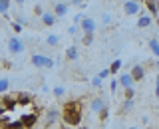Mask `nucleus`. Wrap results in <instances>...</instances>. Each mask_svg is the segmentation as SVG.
I'll return each mask as SVG.
<instances>
[{
  "instance_id": "obj_23",
  "label": "nucleus",
  "mask_w": 159,
  "mask_h": 129,
  "mask_svg": "<svg viewBox=\"0 0 159 129\" xmlns=\"http://www.w3.org/2000/svg\"><path fill=\"white\" fill-rule=\"evenodd\" d=\"M10 89V82L6 78H0V96H2V93H6Z\"/></svg>"
},
{
  "instance_id": "obj_2",
  "label": "nucleus",
  "mask_w": 159,
  "mask_h": 129,
  "mask_svg": "<svg viewBox=\"0 0 159 129\" xmlns=\"http://www.w3.org/2000/svg\"><path fill=\"white\" fill-rule=\"evenodd\" d=\"M30 62H32V66H36V68H46V69H52L54 64H56L50 56H44V54H32V56H30Z\"/></svg>"
},
{
  "instance_id": "obj_39",
  "label": "nucleus",
  "mask_w": 159,
  "mask_h": 129,
  "mask_svg": "<svg viewBox=\"0 0 159 129\" xmlns=\"http://www.w3.org/2000/svg\"><path fill=\"white\" fill-rule=\"evenodd\" d=\"M14 2H16V4H24V2H26V0H14Z\"/></svg>"
},
{
  "instance_id": "obj_11",
  "label": "nucleus",
  "mask_w": 159,
  "mask_h": 129,
  "mask_svg": "<svg viewBox=\"0 0 159 129\" xmlns=\"http://www.w3.org/2000/svg\"><path fill=\"white\" fill-rule=\"evenodd\" d=\"M153 22H155V18H153L151 14H143V10H141V16H139V20H137V26L139 28H149Z\"/></svg>"
},
{
  "instance_id": "obj_36",
  "label": "nucleus",
  "mask_w": 159,
  "mask_h": 129,
  "mask_svg": "<svg viewBox=\"0 0 159 129\" xmlns=\"http://www.w3.org/2000/svg\"><path fill=\"white\" fill-rule=\"evenodd\" d=\"M117 86H119V82H111V86H109V87H111V91H116Z\"/></svg>"
},
{
  "instance_id": "obj_3",
  "label": "nucleus",
  "mask_w": 159,
  "mask_h": 129,
  "mask_svg": "<svg viewBox=\"0 0 159 129\" xmlns=\"http://www.w3.org/2000/svg\"><path fill=\"white\" fill-rule=\"evenodd\" d=\"M44 119H46V127H56V123L62 119V109L48 107L46 111H44Z\"/></svg>"
},
{
  "instance_id": "obj_17",
  "label": "nucleus",
  "mask_w": 159,
  "mask_h": 129,
  "mask_svg": "<svg viewBox=\"0 0 159 129\" xmlns=\"http://www.w3.org/2000/svg\"><path fill=\"white\" fill-rule=\"evenodd\" d=\"M66 60L76 62V60H78V46H68L66 48Z\"/></svg>"
},
{
  "instance_id": "obj_31",
  "label": "nucleus",
  "mask_w": 159,
  "mask_h": 129,
  "mask_svg": "<svg viewBox=\"0 0 159 129\" xmlns=\"http://www.w3.org/2000/svg\"><path fill=\"white\" fill-rule=\"evenodd\" d=\"M102 82H103V79L99 78V76H96V78L92 79V86H93V87H99V86H102Z\"/></svg>"
},
{
  "instance_id": "obj_29",
  "label": "nucleus",
  "mask_w": 159,
  "mask_h": 129,
  "mask_svg": "<svg viewBox=\"0 0 159 129\" xmlns=\"http://www.w3.org/2000/svg\"><path fill=\"white\" fill-rule=\"evenodd\" d=\"M111 20H113V18H111V14H107V12L102 16V22L106 24V26H107V24H111Z\"/></svg>"
},
{
  "instance_id": "obj_15",
  "label": "nucleus",
  "mask_w": 159,
  "mask_h": 129,
  "mask_svg": "<svg viewBox=\"0 0 159 129\" xmlns=\"http://www.w3.org/2000/svg\"><path fill=\"white\" fill-rule=\"evenodd\" d=\"M54 14H56L58 18H64L68 14V4H64V2H58L56 6H54Z\"/></svg>"
},
{
  "instance_id": "obj_38",
  "label": "nucleus",
  "mask_w": 159,
  "mask_h": 129,
  "mask_svg": "<svg viewBox=\"0 0 159 129\" xmlns=\"http://www.w3.org/2000/svg\"><path fill=\"white\" fill-rule=\"evenodd\" d=\"M153 66H155V69H157V72H159V58L155 60V62H153Z\"/></svg>"
},
{
  "instance_id": "obj_27",
  "label": "nucleus",
  "mask_w": 159,
  "mask_h": 129,
  "mask_svg": "<svg viewBox=\"0 0 159 129\" xmlns=\"http://www.w3.org/2000/svg\"><path fill=\"white\" fill-rule=\"evenodd\" d=\"M52 93H54V96H56V97H62L64 93H66V89H64L62 86H56V87L52 89Z\"/></svg>"
},
{
  "instance_id": "obj_4",
  "label": "nucleus",
  "mask_w": 159,
  "mask_h": 129,
  "mask_svg": "<svg viewBox=\"0 0 159 129\" xmlns=\"http://www.w3.org/2000/svg\"><path fill=\"white\" fill-rule=\"evenodd\" d=\"M38 117H40V111H38V109L28 111V113H22V115H20V119H22V123H24V129L34 127V125L38 123Z\"/></svg>"
},
{
  "instance_id": "obj_28",
  "label": "nucleus",
  "mask_w": 159,
  "mask_h": 129,
  "mask_svg": "<svg viewBox=\"0 0 159 129\" xmlns=\"http://www.w3.org/2000/svg\"><path fill=\"white\" fill-rule=\"evenodd\" d=\"M98 76L102 78V79H106V78H109V76H111V72H109V68H106V69H102V72H99Z\"/></svg>"
},
{
  "instance_id": "obj_33",
  "label": "nucleus",
  "mask_w": 159,
  "mask_h": 129,
  "mask_svg": "<svg viewBox=\"0 0 159 129\" xmlns=\"http://www.w3.org/2000/svg\"><path fill=\"white\" fill-rule=\"evenodd\" d=\"M82 20H84V12H78V14H74V22H76V24H80Z\"/></svg>"
},
{
  "instance_id": "obj_19",
  "label": "nucleus",
  "mask_w": 159,
  "mask_h": 129,
  "mask_svg": "<svg viewBox=\"0 0 159 129\" xmlns=\"http://www.w3.org/2000/svg\"><path fill=\"white\" fill-rule=\"evenodd\" d=\"M149 50H151V54L155 58H159V40L157 38H151V40H149Z\"/></svg>"
},
{
  "instance_id": "obj_10",
  "label": "nucleus",
  "mask_w": 159,
  "mask_h": 129,
  "mask_svg": "<svg viewBox=\"0 0 159 129\" xmlns=\"http://www.w3.org/2000/svg\"><path fill=\"white\" fill-rule=\"evenodd\" d=\"M40 20H42V24H44V26L52 28V26H56V20H58V16H56L54 12H44L42 16H40Z\"/></svg>"
},
{
  "instance_id": "obj_8",
  "label": "nucleus",
  "mask_w": 159,
  "mask_h": 129,
  "mask_svg": "<svg viewBox=\"0 0 159 129\" xmlns=\"http://www.w3.org/2000/svg\"><path fill=\"white\" fill-rule=\"evenodd\" d=\"M80 28H82L84 34H93L96 32V20L89 16H84V20L80 22Z\"/></svg>"
},
{
  "instance_id": "obj_18",
  "label": "nucleus",
  "mask_w": 159,
  "mask_h": 129,
  "mask_svg": "<svg viewBox=\"0 0 159 129\" xmlns=\"http://www.w3.org/2000/svg\"><path fill=\"white\" fill-rule=\"evenodd\" d=\"M58 44H60V36H58V34H50V36H46V46L56 48Z\"/></svg>"
},
{
  "instance_id": "obj_14",
  "label": "nucleus",
  "mask_w": 159,
  "mask_h": 129,
  "mask_svg": "<svg viewBox=\"0 0 159 129\" xmlns=\"http://www.w3.org/2000/svg\"><path fill=\"white\" fill-rule=\"evenodd\" d=\"M103 107H106V101H103L102 97H93L92 101H89V109H92V113H99Z\"/></svg>"
},
{
  "instance_id": "obj_12",
  "label": "nucleus",
  "mask_w": 159,
  "mask_h": 129,
  "mask_svg": "<svg viewBox=\"0 0 159 129\" xmlns=\"http://www.w3.org/2000/svg\"><path fill=\"white\" fill-rule=\"evenodd\" d=\"M16 99H18V105L20 107H26V105L32 103V96H30L28 91H18L16 93Z\"/></svg>"
},
{
  "instance_id": "obj_16",
  "label": "nucleus",
  "mask_w": 159,
  "mask_h": 129,
  "mask_svg": "<svg viewBox=\"0 0 159 129\" xmlns=\"http://www.w3.org/2000/svg\"><path fill=\"white\" fill-rule=\"evenodd\" d=\"M145 8L149 10V14H151L153 18L159 16V12H157V0H145Z\"/></svg>"
},
{
  "instance_id": "obj_6",
  "label": "nucleus",
  "mask_w": 159,
  "mask_h": 129,
  "mask_svg": "<svg viewBox=\"0 0 159 129\" xmlns=\"http://www.w3.org/2000/svg\"><path fill=\"white\" fill-rule=\"evenodd\" d=\"M24 48H26V46H24L22 40H18V38H14V36L8 40V52L14 54V56H16V54H22Z\"/></svg>"
},
{
  "instance_id": "obj_20",
  "label": "nucleus",
  "mask_w": 159,
  "mask_h": 129,
  "mask_svg": "<svg viewBox=\"0 0 159 129\" xmlns=\"http://www.w3.org/2000/svg\"><path fill=\"white\" fill-rule=\"evenodd\" d=\"M121 66H123V62H121V60H113V62H111V66H109V72H111V76H116L119 69H121Z\"/></svg>"
},
{
  "instance_id": "obj_25",
  "label": "nucleus",
  "mask_w": 159,
  "mask_h": 129,
  "mask_svg": "<svg viewBox=\"0 0 159 129\" xmlns=\"http://www.w3.org/2000/svg\"><path fill=\"white\" fill-rule=\"evenodd\" d=\"M10 28L14 30V34H20V32H22V22H20V20L14 22V20H12V22H10Z\"/></svg>"
},
{
  "instance_id": "obj_24",
  "label": "nucleus",
  "mask_w": 159,
  "mask_h": 129,
  "mask_svg": "<svg viewBox=\"0 0 159 129\" xmlns=\"http://www.w3.org/2000/svg\"><path fill=\"white\" fill-rule=\"evenodd\" d=\"M135 93L137 91H135V87H133V86L123 89V97H127V99H133V97H135Z\"/></svg>"
},
{
  "instance_id": "obj_1",
  "label": "nucleus",
  "mask_w": 159,
  "mask_h": 129,
  "mask_svg": "<svg viewBox=\"0 0 159 129\" xmlns=\"http://www.w3.org/2000/svg\"><path fill=\"white\" fill-rule=\"evenodd\" d=\"M62 121L64 125L78 127L82 123V101L78 99H70L62 105Z\"/></svg>"
},
{
  "instance_id": "obj_13",
  "label": "nucleus",
  "mask_w": 159,
  "mask_h": 129,
  "mask_svg": "<svg viewBox=\"0 0 159 129\" xmlns=\"http://www.w3.org/2000/svg\"><path fill=\"white\" fill-rule=\"evenodd\" d=\"M117 82H119V86L125 89V87H131L133 83H135V79L131 78V73H129V72H125V73H121V76H119Z\"/></svg>"
},
{
  "instance_id": "obj_9",
  "label": "nucleus",
  "mask_w": 159,
  "mask_h": 129,
  "mask_svg": "<svg viewBox=\"0 0 159 129\" xmlns=\"http://www.w3.org/2000/svg\"><path fill=\"white\" fill-rule=\"evenodd\" d=\"M129 73H131V78L135 79V83L141 82V79L145 78V66H141V64H135V66L129 69Z\"/></svg>"
},
{
  "instance_id": "obj_30",
  "label": "nucleus",
  "mask_w": 159,
  "mask_h": 129,
  "mask_svg": "<svg viewBox=\"0 0 159 129\" xmlns=\"http://www.w3.org/2000/svg\"><path fill=\"white\" fill-rule=\"evenodd\" d=\"M78 30H82V28H80V24H78V26H70L68 28V34H70V36H76Z\"/></svg>"
},
{
  "instance_id": "obj_26",
  "label": "nucleus",
  "mask_w": 159,
  "mask_h": 129,
  "mask_svg": "<svg viewBox=\"0 0 159 129\" xmlns=\"http://www.w3.org/2000/svg\"><path fill=\"white\" fill-rule=\"evenodd\" d=\"M82 44H84V46H92V44H93V34H84Z\"/></svg>"
},
{
  "instance_id": "obj_37",
  "label": "nucleus",
  "mask_w": 159,
  "mask_h": 129,
  "mask_svg": "<svg viewBox=\"0 0 159 129\" xmlns=\"http://www.w3.org/2000/svg\"><path fill=\"white\" fill-rule=\"evenodd\" d=\"M72 4H74V6H82L84 2H82V0H72Z\"/></svg>"
},
{
  "instance_id": "obj_35",
  "label": "nucleus",
  "mask_w": 159,
  "mask_h": 129,
  "mask_svg": "<svg viewBox=\"0 0 159 129\" xmlns=\"http://www.w3.org/2000/svg\"><path fill=\"white\" fill-rule=\"evenodd\" d=\"M4 113H10V111L6 109V105L2 103V99H0V115H4Z\"/></svg>"
},
{
  "instance_id": "obj_40",
  "label": "nucleus",
  "mask_w": 159,
  "mask_h": 129,
  "mask_svg": "<svg viewBox=\"0 0 159 129\" xmlns=\"http://www.w3.org/2000/svg\"><path fill=\"white\" fill-rule=\"evenodd\" d=\"M0 2H10V4H12V0H0Z\"/></svg>"
},
{
  "instance_id": "obj_21",
  "label": "nucleus",
  "mask_w": 159,
  "mask_h": 129,
  "mask_svg": "<svg viewBox=\"0 0 159 129\" xmlns=\"http://www.w3.org/2000/svg\"><path fill=\"white\" fill-rule=\"evenodd\" d=\"M131 109H133V99H123V103H121V111L123 113H129V111H131Z\"/></svg>"
},
{
  "instance_id": "obj_7",
  "label": "nucleus",
  "mask_w": 159,
  "mask_h": 129,
  "mask_svg": "<svg viewBox=\"0 0 159 129\" xmlns=\"http://www.w3.org/2000/svg\"><path fill=\"white\" fill-rule=\"evenodd\" d=\"M0 99H2V103L6 105L8 111H14L16 107H20V105H18V99H16V96H10L8 91H6V93H2V96H0Z\"/></svg>"
},
{
  "instance_id": "obj_5",
  "label": "nucleus",
  "mask_w": 159,
  "mask_h": 129,
  "mask_svg": "<svg viewBox=\"0 0 159 129\" xmlns=\"http://www.w3.org/2000/svg\"><path fill=\"white\" fill-rule=\"evenodd\" d=\"M141 12V4L135 2V0H125L123 2V14L125 16H135V14Z\"/></svg>"
},
{
  "instance_id": "obj_34",
  "label": "nucleus",
  "mask_w": 159,
  "mask_h": 129,
  "mask_svg": "<svg viewBox=\"0 0 159 129\" xmlns=\"http://www.w3.org/2000/svg\"><path fill=\"white\" fill-rule=\"evenodd\" d=\"M155 97L159 99V72H157V76H155Z\"/></svg>"
},
{
  "instance_id": "obj_41",
  "label": "nucleus",
  "mask_w": 159,
  "mask_h": 129,
  "mask_svg": "<svg viewBox=\"0 0 159 129\" xmlns=\"http://www.w3.org/2000/svg\"><path fill=\"white\" fill-rule=\"evenodd\" d=\"M157 12H159V0H157Z\"/></svg>"
},
{
  "instance_id": "obj_22",
  "label": "nucleus",
  "mask_w": 159,
  "mask_h": 129,
  "mask_svg": "<svg viewBox=\"0 0 159 129\" xmlns=\"http://www.w3.org/2000/svg\"><path fill=\"white\" fill-rule=\"evenodd\" d=\"M107 117H109V107L106 105V107L102 109V111L98 113V119H99V123H106V121H107Z\"/></svg>"
},
{
  "instance_id": "obj_32",
  "label": "nucleus",
  "mask_w": 159,
  "mask_h": 129,
  "mask_svg": "<svg viewBox=\"0 0 159 129\" xmlns=\"http://www.w3.org/2000/svg\"><path fill=\"white\" fill-rule=\"evenodd\" d=\"M34 14H36V16H42V14H44V8L40 6V4H36V6H34Z\"/></svg>"
}]
</instances>
